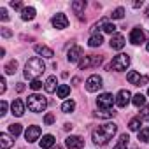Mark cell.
<instances>
[{
	"label": "cell",
	"mask_w": 149,
	"mask_h": 149,
	"mask_svg": "<svg viewBox=\"0 0 149 149\" xmlns=\"http://www.w3.org/2000/svg\"><path fill=\"white\" fill-rule=\"evenodd\" d=\"M111 16H112V19H121V18L125 16V9H123V7H118V9H114V11H112V14H111Z\"/></svg>",
	"instance_id": "836d02e7"
},
{
	"label": "cell",
	"mask_w": 149,
	"mask_h": 149,
	"mask_svg": "<svg viewBox=\"0 0 149 149\" xmlns=\"http://www.w3.org/2000/svg\"><path fill=\"white\" fill-rule=\"evenodd\" d=\"M146 49H147V51H149V40H147V44H146Z\"/></svg>",
	"instance_id": "f6af8a7d"
},
{
	"label": "cell",
	"mask_w": 149,
	"mask_h": 149,
	"mask_svg": "<svg viewBox=\"0 0 149 149\" xmlns=\"http://www.w3.org/2000/svg\"><path fill=\"white\" fill-rule=\"evenodd\" d=\"M44 123H46V125H53V123H54V116L47 112V114L44 116Z\"/></svg>",
	"instance_id": "8d00e7d4"
},
{
	"label": "cell",
	"mask_w": 149,
	"mask_h": 149,
	"mask_svg": "<svg viewBox=\"0 0 149 149\" xmlns=\"http://www.w3.org/2000/svg\"><path fill=\"white\" fill-rule=\"evenodd\" d=\"M13 144H14V140L7 133H0V147L2 149H9V147H13Z\"/></svg>",
	"instance_id": "d6986e66"
},
{
	"label": "cell",
	"mask_w": 149,
	"mask_h": 149,
	"mask_svg": "<svg viewBox=\"0 0 149 149\" xmlns=\"http://www.w3.org/2000/svg\"><path fill=\"white\" fill-rule=\"evenodd\" d=\"M112 104H116V97H112V93H102L97 98L98 109H112Z\"/></svg>",
	"instance_id": "8992f818"
},
{
	"label": "cell",
	"mask_w": 149,
	"mask_h": 149,
	"mask_svg": "<svg viewBox=\"0 0 149 149\" xmlns=\"http://www.w3.org/2000/svg\"><path fill=\"white\" fill-rule=\"evenodd\" d=\"M11 109H13V114H14V116H18V118L25 114V104H23L21 100H13Z\"/></svg>",
	"instance_id": "e0dca14e"
},
{
	"label": "cell",
	"mask_w": 149,
	"mask_h": 149,
	"mask_svg": "<svg viewBox=\"0 0 149 149\" xmlns=\"http://www.w3.org/2000/svg\"><path fill=\"white\" fill-rule=\"evenodd\" d=\"M139 140H140V142H149V126L140 128V132H139Z\"/></svg>",
	"instance_id": "f1b7e54d"
},
{
	"label": "cell",
	"mask_w": 149,
	"mask_h": 149,
	"mask_svg": "<svg viewBox=\"0 0 149 149\" xmlns=\"http://www.w3.org/2000/svg\"><path fill=\"white\" fill-rule=\"evenodd\" d=\"M9 132H11V135L18 137V135L21 133V125H18V123H13V125H9Z\"/></svg>",
	"instance_id": "d6a6232c"
},
{
	"label": "cell",
	"mask_w": 149,
	"mask_h": 149,
	"mask_svg": "<svg viewBox=\"0 0 149 149\" xmlns=\"http://www.w3.org/2000/svg\"><path fill=\"white\" fill-rule=\"evenodd\" d=\"M126 79H128V83H130V84H135V86H142V84H146V83L149 81V77H147V76L140 77V74H139V72H135V70L128 72Z\"/></svg>",
	"instance_id": "30bf717a"
},
{
	"label": "cell",
	"mask_w": 149,
	"mask_h": 149,
	"mask_svg": "<svg viewBox=\"0 0 149 149\" xmlns=\"http://www.w3.org/2000/svg\"><path fill=\"white\" fill-rule=\"evenodd\" d=\"M0 19H2V21H7L9 19V14H7V11L2 7V9H0Z\"/></svg>",
	"instance_id": "f35d334b"
},
{
	"label": "cell",
	"mask_w": 149,
	"mask_h": 149,
	"mask_svg": "<svg viewBox=\"0 0 149 149\" xmlns=\"http://www.w3.org/2000/svg\"><path fill=\"white\" fill-rule=\"evenodd\" d=\"M53 149H63V147H61V146H54Z\"/></svg>",
	"instance_id": "ee69618b"
},
{
	"label": "cell",
	"mask_w": 149,
	"mask_h": 149,
	"mask_svg": "<svg viewBox=\"0 0 149 149\" xmlns=\"http://www.w3.org/2000/svg\"><path fill=\"white\" fill-rule=\"evenodd\" d=\"M104 81H102V77L98 76V74H93V76H90L88 79H86V83H84V86H86V90L88 91H91V93H95V91H98L104 84H102Z\"/></svg>",
	"instance_id": "5b68a950"
},
{
	"label": "cell",
	"mask_w": 149,
	"mask_h": 149,
	"mask_svg": "<svg viewBox=\"0 0 149 149\" xmlns=\"http://www.w3.org/2000/svg\"><path fill=\"white\" fill-rule=\"evenodd\" d=\"M16 68H18V61H16V60H13V61H9V63L6 65V68H4V70H6V74H14V72H16Z\"/></svg>",
	"instance_id": "4dcf8cb0"
},
{
	"label": "cell",
	"mask_w": 149,
	"mask_h": 149,
	"mask_svg": "<svg viewBox=\"0 0 149 149\" xmlns=\"http://www.w3.org/2000/svg\"><path fill=\"white\" fill-rule=\"evenodd\" d=\"M144 40H146V35H144V32H142L140 28H133V30L130 32V42H132V44L139 46V44H142Z\"/></svg>",
	"instance_id": "5bb4252c"
},
{
	"label": "cell",
	"mask_w": 149,
	"mask_h": 149,
	"mask_svg": "<svg viewBox=\"0 0 149 149\" xmlns=\"http://www.w3.org/2000/svg\"><path fill=\"white\" fill-rule=\"evenodd\" d=\"M139 118L140 119H149V105H144V109H142V112H140Z\"/></svg>",
	"instance_id": "d590c367"
},
{
	"label": "cell",
	"mask_w": 149,
	"mask_h": 149,
	"mask_svg": "<svg viewBox=\"0 0 149 149\" xmlns=\"http://www.w3.org/2000/svg\"><path fill=\"white\" fill-rule=\"evenodd\" d=\"M128 65H130V56L125 54V53H121V54H118V56L112 58L109 68H112V70H116V72H123V70L128 68Z\"/></svg>",
	"instance_id": "277c9868"
},
{
	"label": "cell",
	"mask_w": 149,
	"mask_h": 149,
	"mask_svg": "<svg viewBox=\"0 0 149 149\" xmlns=\"http://www.w3.org/2000/svg\"><path fill=\"white\" fill-rule=\"evenodd\" d=\"M26 105H28V111H32V112H42L47 107V100H46V97H42L39 93H33V95L28 97Z\"/></svg>",
	"instance_id": "3957f363"
},
{
	"label": "cell",
	"mask_w": 149,
	"mask_h": 149,
	"mask_svg": "<svg viewBox=\"0 0 149 149\" xmlns=\"http://www.w3.org/2000/svg\"><path fill=\"white\" fill-rule=\"evenodd\" d=\"M84 7H86V2H84V0H79V2H74V4H72V9L76 11V14H79Z\"/></svg>",
	"instance_id": "1f68e13d"
},
{
	"label": "cell",
	"mask_w": 149,
	"mask_h": 149,
	"mask_svg": "<svg viewBox=\"0 0 149 149\" xmlns=\"http://www.w3.org/2000/svg\"><path fill=\"white\" fill-rule=\"evenodd\" d=\"M102 30H104L105 33L114 35V32H116V25H114V23H109V21H105V19H104V23H102Z\"/></svg>",
	"instance_id": "4316f807"
},
{
	"label": "cell",
	"mask_w": 149,
	"mask_h": 149,
	"mask_svg": "<svg viewBox=\"0 0 149 149\" xmlns=\"http://www.w3.org/2000/svg\"><path fill=\"white\" fill-rule=\"evenodd\" d=\"M116 132H118V126H116L114 123H105V125L98 126V128L91 133V137H93V142H95L97 146H105V144L114 137Z\"/></svg>",
	"instance_id": "6da1fadb"
},
{
	"label": "cell",
	"mask_w": 149,
	"mask_h": 149,
	"mask_svg": "<svg viewBox=\"0 0 149 149\" xmlns=\"http://www.w3.org/2000/svg\"><path fill=\"white\" fill-rule=\"evenodd\" d=\"M74 109H76V102H74V100H67V102H63V105H61V111H63V112H72Z\"/></svg>",
	"instance_id": "f546056e"
},
{
	"label": "cell",
	"mask_w": 149,
	"mask_h": 149,
	"mask_svg": "<svg viewBox=\"0 0 149 149\" xmlns=\"http://www.w3.org/2000/svg\"><path fill=\"white\" fill-rule=\"evenodd\" d=\"M39 137H40V126H28L26 128V132H25V139H26V142H35V140H39Z\"/></svg>",
	"instance_id": "4fadbf2b"
},
{
	"label": "cell",
	"mask_w": 149,
	"mask_h": 149,
	"mask_svg": "<svg viewBox=\"0 0 149 149\" xmlns=\"http://www.w3.org/2000/svg\"><path fill=\"white\" fill-rule=\"evenodd\" d=\"M16 90H18V91L21 93V91L25 90V84H23V83H18V86H16Z\"/></svg>",
	"instance_id": "7bdbcfd3"
},
{
	"label": "cell",
	"mask_w": 149,
	"mask_h": 149,
	"mask_svg": "<svg viewBox=\"0 0 149 149\" xmlns=\"http://www.w3.org/2000/svg\"><path fill=\"white\" fill-rule=\"evenodd\" d=\"M102 42H104V37L100 33H93L88 40V46L90 47H98V46H102Z\"/></svg>",
	"instance_id": "44dd1931"
},
{
	"label": "cell",
	"mask_w": 149,
	"mask_h": 149,
	"mask_svg": "<svg viewBox=\"0 0 149 149\" xmlns=\"http://www.w3.org/2000/svg\"><path fill=\"white\" fill-rule=\"evenodd\" d=\"M30 88H32L33 91H37V90H40V88H42V83H40L39 79H35V81H32V83H30Z\"/></svg>",
	"instance_id": "e575fe53"
},
{
	"label": "cell",
	"mask_w": 149,
	"mask_h": 149,
	"mask_svg": "<svg viewBox=\"0 0 149 149\" xmlns=\"http://www.w3.org/2000/svg\"><path fill=\"white\" fill-rule=\"evenodd\" d=\"M46 70V65H44V61L40 60V58H32V60H28L26 61V65H25V77L26 79H30V81H35L39 76H42V72Z\"/></svg>",
	"instance_id": "7a4b0ae2"
},
{
	"label": "cell",
	"mask_w": 149,
	"mask_h": 149,
	"mask_svg": "<svg viewBox=\"0 0 149 149\" xmlns=\"http://www.w3.org/2000/svg\"><path fill=\"white\" fill-rule=\"evenodd\" d=\"M6 112H7V102H6V100H2V102H0V114L4 116Z\"/></svg>",
	"instance_id": "74e56055"
},
{
	"label": "cell",
	"mask_w": 149,
	"mask_h": 149,
	"mask_svg": "<svg viewBox=\"0 0 149 149\" xmlns=\"http://www.w3.org/2000/svg\"><path fill=\"white\" fill-rule=\"evenodd\" d=\"M111 47L112 49H116V51H119V49H123L125 47V39H123V35L121 33H114L112 37H111Z\"/></svg>",
	"instance_id": "9a60e30c"
},
{
	"label": "cell",
	"mask_w": 149,
	"mask_h": 149,
	"mask_svg": "<svg viewBox=\"0 0 149 149\" xmlns=\"http://www.w3.org/2000/svg\"><path fill=\"white\" fill-rule=\"evenodd\" d=\"M2 35H4V37H11V35H13V32H11L9 28H2Z\"/></svg>",
	"instance_id": "b9f144b4"
},
{
	"label": "cell",
	"mask_w": 149,
	"mask_h": 149,
	"mask_svg": "<svg viewBox=\"0 0 149 149\" xmlns=\"http://www.w3.org/2000/svg\"><path fill=\"white\" fill-rule=\"evenodd\" d=\"M128 140H130V137H128V133H123V135L119 137V140H118V144L114 146V149H126V144H128Z\"/></svg>",
	"instance_id": "484cf974"
},
{
	"label": "cell",
	"mask_w": 149,
	"mask_h": 149,
	"mask_svg": "<svg viewBox=\"0 0 149 149\" xmlns=\"http://www.w3.org/2000/svg\"><path fill=\"white\" fill-rule=\"evenodd\" d=\"M33 18H35V9L33 7H25L21 11V19L23 21H32Z\"/></svg>",
	"instance_id": "ffe728a7"
},
{
	"label": "cell",
	"mask_w": 149,
	"mask_h": 149,
	"mask_svg": "<svg viewBox=\"0 0 149 149\" xmlns=\"http://www.w3.org/2000/svg\"><path fill=\"white\" fill-rule=\"evenodd\" d=\"M100 63H102V58H100V56L88 54V56H84V58L79 61V68L84 70V68H90V67H98Z\"/></svg>",
	"instance_id": "52a82bcc"
},
{
	"label": "cell",
	"mask_w": 149,
	"mask_h": 149,
	"mask_svg": "<svg viewBox=\"0 0 149 149\" xmlns=\"http://www.w3.org/2000/svg\"><path fill=\"white\" fill-rule=\"evenodd\" d=\"M0 93H6V79H0Z\"/></svg>",
	"instance_id": "60d3db41"
},
{
	"label": "cell",
	"mask_w": 149,
	"mask_h": 149,
	"mask_svg": "<svg viewBox=\"0 0 149 149\" xmlns=\"http://www.w3.org/2000/svg\"><path fill=\"white\" fill-rule=\"evenodd\" d=\"M56 84H58L56 77H54V76H51V77H47V81L44 83V88H46V91H47V93H53V91L56 90Z\"/></svg>",
	"instance_id": "7402d4cb"
},
{
	"label": "cell",
	"mask_w": 149,
	"mask_h": 149,
	"mask_svg": "<svg viewBox=\"0 0 149 149\" xmlns=\"http://www.w3.org/2000/svg\"><path fill=\"white\" fill-rule=\"evenodd\" d=\"M11 7H14V9H18V11H19V9L23 11V4H21V2H11Z\"/></svg>",
	"instance_id": "ab89813d"
},
{
	"label": "cell",
	"mask_w": 149,
	"mask_h": 149,
	"mask_svg": "<svg viewBox=\"0 0 149 149\" xmlns=\"http://www.w3.org/2000/svg\"><path fill=\"white\" fill-rule=\"evenodd\" d=\"M132 104H133L135 107H144V105H146V97H144L142 93H137V95L132 97Z\"/></svg>",
	"instance_id": "603a6c76"
},
{
	"label": "cell",
	"mask_w": 149,
	"mask_h": 149,
	"mask_svg": "<svg viewBox=\"0 0 149 149\" xmlns=\"http://www.w3.org/2000/svg\"><path fill=\"white\" fill-rule=\"evenodd\" d=\"M40 142V149H53L54 147V137L53 135H44Z\"/></svg>",
	"instance_id": "ac0fdd59"
},
{
	"label": "cell",
	"mask_w": 149,
	"mask_h": 149,
	"mask_svg": "<svg viewBox=\"0 0 149 149\" xmlns=\"http://www.w3.org/2000/svg\"><path fill=\"white\" fill-rule=\"evenodd\" d=\"M83 58H84L83 56V47H79V46H72L70 51L67 53V60L70 63H79Z\"/></svg>",
	"instance_id": "ba28073f"
},
{
	"label": "cell",
	"mask_w": 149,
	"mask_h": 149,
	"mask_svg": "<svg viewBox=\"0 0 149 149\" xmlns=\"http://www.w3.org/2000/svg\"><path fill=\"white\" fill-rule=\"evenodd\" d=\"M147 95H149V90H147Z\"/></svg>",
	"instance_id": "bcb514c9"
},
{
	"label": "cell",
	"mask_w": 149,
	"mask_h": 149,
	"mask_svg": "<svg viewBox=\"0 0 149 149\" xmlns=\"http://www.w3.org/2000/svg\"><path fill=\"white\" fill-rule=\"evenodd\" d=\"M140 125H142V119H140V118H133V119H130L128 128H130L132 132H140Z\"/></svg>",
	"instance_id": "d4e9b609"
},
{
	"label": "cell",
	"mask_w": 149,
	"mask_h": 149,
	"mask_svg": "<svg viewBox=\"0 0 149 149\" xmlns=\"http://www.w3.org/2000/svg\"><path fill=\"white\" fill-rule=\"evenodd\" d=\"M35 53L40 54L42 58H53V56H54L53 49H49L47 46H42V44H37V46H35Z\"/></svg>",
	"instance_id": "2e32d148"
},
{
	"label": "cell",
	"mask_w": 149,
	"mask_h": 149,
	"mask_svg": "<svg viewBox=\"0 0 149 149\" xmlns=\"http://www.w3.org/2000/svg\"><path fill=\"white\" fill-rule=\"evenodd\" d=\"M116 112L112 111V109H100L98 112H95V116H98V118H112Z\"/></svg>",
	"instance_id": "83f0119b"
},
{
	"label": "cell",
	"mask_w": 149,
	"mask_h": 149,
	"mask_svg": "<svg viewBox=\"0 0 149 149\" xmlns=\"http://www.w3.org/2000/svg\"><path fill=\"white\" fill-rule=\"evenodd\" d=\"M51 23H53V26H54V28H58V30H63V28H67V26H68V19H67V16H65L63 13L54 14V16H53V19H51Z\"/></svg>",
	"instance_id": "8fae6325"
},
{
	"label": "cell",
	"mask_w": 149,
	"mask_h": 149,
	"mask_svg": "<svg viewBox=\"0 0 149 149\" xmlns=\"http://www.w3.org/2000/svg\"><path fill=\"white\" fill-rule=\"evenodd\" d=\"M56 93H58V98H67L68 93H70V86H67V84H60L58 90H56Z\"/></svg>",
	"instance_id": "cb8c5ba5"
},
{
	"label": "cell",
	"mask_w": 149,
	"mask_h": 149,
	"mask_svg": "<svg viewBox=\"0 0 149 149\" xmlns=\"http://www.w3.org/2000/svg\"><path fill=\"white\" fill-rule=\"evenodd\" d=\"M130 98H132L130 91H128V90H121V91L116 95V105H118V107H126V105L130 104Z\"/></svg>",
	"instance_id": "7c38bea8"
},
{
	"label": "cell",
	"mask_w": 149,
	"mask_h": 149,
	"mask_svg": "<svg viewBox=\"0 0 149 149\" xmlns=\"http://www.w3.org/2000/svg\"><path fill=\"white\" fill-rule=\"evenodd\" d=\"M65 146H67V149H83L84 140L79 135H70L65 139Z\"/></svg>",
	"instance_id": "9c48e42d"
}]
</instances>
